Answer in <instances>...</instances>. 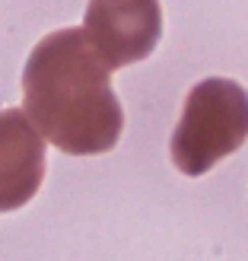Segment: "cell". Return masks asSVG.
<instances>
[{
  "label": "cell",
  "instance_id": "3",
  "mask_svg": "<svg viewBox=\"0 0 248 261\" xmlns=\"http://www.w3.org/2000/svg\"><path fill=\"white\" fill-rule=\"evenodd\" d=\"M83 29L112 67H127L159 45L162 7L159 0H89Z\"/></svg>",
  "mask_w": 248,
  "mask_h": 261
},
{
  "label": "cell",
  "instance_id": "2",
  "mask_svg": "<svg viewBox=\"0 0 248 261\" xmlns=\"http://www.w3.org/2000/svg\"><path fill=\"white\" fill-rule=\"evenodd\" d=\"M248 140V93L226 76H207L191 86L181 118L169 140V153L178 172L191 178L232 156Z\"/></svg>",
  "mask_w": 248,
  "mask_h": 261
},
{
  "label": "cell",
  "instance_id": "1",
  "mask_svg": "<svg viewBox=\"0 0 248 261\" xmlns=\"http://www.w3.org/2000/svg\"><path fill=\"white\" fill-rule=\"evenodd\" d=\"M112 70L83 25L48 32L25 61L22 109L61 153H108L124 130V109L112 89Z\"/></svg>",
  "mask_w": 248,
  "mask_h": 261
},
{
  "label": "cell",
  "instance_id": "4",
  "mask_svg": "<svg viewBox=\"0 0 248 261\" xmlns=\"http://www.w3.org/2000/svg\"><path fill=\"white\" fill-rule=\"evenodd\" d=\"M45 181V140L25 109H0V214L25 207Z\"/></svg>",
  "mask_w": 248,
  "mask_h": 261
}]
</instances>
